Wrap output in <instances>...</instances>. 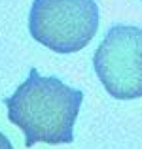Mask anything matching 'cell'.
<instances>
[{
	"instance_id": "cell-1",
	"label": "cell",
	"mask_w": 142,
	"mask_h": 149,
	"mask_svg": "<svg viewBox=\"0 0 142 149\" xmlns=\"http://www.w3.org/2000/svg\"><path fill=\"white\" fill-rule=\"evenodd\" d=\"M84 93L57 77H44L30 70L13 96L6 98L8 117L25 134L27 147L34 143H70Z\"/></svg>"
},
{
	"instance_id": "cell-2",
	"label": "cell",
	"mask_w": 142,
	"mask_h": 149,
	"mask_svg": "<svg viewBox=\"0 0 142 149\" xmlns=\"http://www.w3.org/2000/svg\"><path fill=\"white\" fill-rule=\"evenodd\" d=\"M98 29L95 0H34L29 30L38 44L57 53L84 49Z\"/></svg>"
},
{
	"instance_id": "cell-3",
	"label": "cell",
	"mask_w": 142,
	"mask_h": 149,
	"mask_svg": "<svg viewBox=\"0 0 142 149\" xmlns=\"http://www.w3.org/2000/svg\"><path fill=\"white\" fill-rule=\"evenodd\" d=\"M95 72L120 100L142 96V29L116 25L95 51Z\"/></svg>"
},
{
	"instance_id": "cell-4",
	"label": "cell",
	"mask_w": 142,
	"mask_h": 149,
	"mask_svg": "<svg viewBox=\"0 0 142 149\" xmlns=\"http://www.w3.org/2000/svg\"><path fill=\"white\" fill-rule=\"evenodd\" d=\"M0 149H13V147H11V143H10V140H8L2 132H0Z\"/></svg>"
}]
</instances>
